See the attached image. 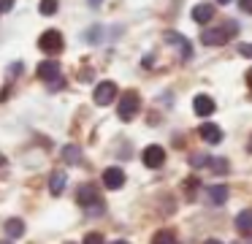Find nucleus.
Returning a JSON list of instances; mask_svg holds the SVG:
<instances>
[{"mask_svg": "<svg viewBox=\"0 0 252 244\" xmlns=\"http://www.w3.org/2000/svg\"><path fill=\"white\" fill-rule=\"evenodd\" d=\"M76 204L87 209V214H103V198L95 184H82L76 193Z\"/></svg>", "mask_w": 252, "mask_h": 244, "instance_id": "nucleus-1", "label": "nucleus"}, {"mask_svg": "<svg viewBox=\"0 0 252 244\" xmlns=\"http://www.w3.org/2000/svg\"><path fill=\"white\" fill-rule=\"evenodd\" d=\"M138 108H141V101H138V95L133 90L122 92V101H120V108H117V114H120L122 122H130L133 117L138 114Z\"/></svg>", "mask_w": 252, "mask_h": 244, "instance_id": "nucleus-2", "label": "nucleus"}, {"mask_svg": "<svg viewBox=\"0 0 252 244\" xmlns=\"http://www.w3.org/2000/svg\"><path fill=\"white\" fill-rule=\"evenodd\" d=\"M63 46H65V41H63L60 30H46L38 38V49L44 54H57V52H63Z\"/></svg>", "mask_w": 252, "mask_h": 244, "instance_id": "nucleus-3", "label": "nucleus"}, {"mask_svg": "<svg viewBox=\"0 0 252 244\" xmlns=\"http://www.w3.org/2000/svg\"><path fill=\"white\" fill-rule=\"evenodd\" d=\"M117 95H120V90H117L114 81H100V84L95 87V103H98V106H109V103H114Z\"/></svg>", "mask_w": 252, "mask_h": 244, "instance_id": "nucleus-4", "label": "nucleus"}, {"mask_svg": "<svg viewBox=\"0 0 252 244\" xmlns=\"http://www.w3.org/2000/svg\"><path fill=\"white\" fill-rule=\"evenodd\" d=\"M163 38H165V43H174L176 49L182 52V60H190L192 57V43L187 41L182 33H176V30H165L163 33Z\"/></svg>", "mask_w": 252, "mask_h": 244, "instance_id": "nucleus-5", "label": "nucleus"}, {"mask_svg": "<svg viewBox=\"0 0 252 244\" xmlns=\"http://www.w3.org/2000/svg\"><path fill=\"white\" fill-rule=\"evenodd\" d=\"M228 25L225 27H209V30L201 33V41L206 43V46H225L228 43Z\"/></svg>", "mask_w": 252, "mask_h": 244, "instance_id": "nucleus-6", "label": "nucleus"}, {"mask_svg": "<svg viewBox=\"0 0 252 244\" xmlns=\"http://www.w3.org/2000/svg\"><path fill=\"white\" fill-rule=\"evenodd\" d=\"M141 160H144V166H147V168H160L165 163V149L160 144H149L147 149H144Z\"/></svg>", "mask_w": 252, "mask_h": 244, "instance_id": "nucleus-7", "label": "nucleus"}, {"mask_svg": "<svg viewBox=\"0 0 252 244\" xmlns=\"http://www.w3.org/2000/svg\"><path fill=\"white\" fill-rule=\"evenodd\" d=\"M103 184L109 190H120L122 184H125V171H122V168H117V166L106 168V171H103Z\"/></svg>", "mask_w": 252, "mask_h": 244, "instance_id": "nucleus-8", "label": "nucleus"}, {"mask_svg": "<svg viewBox=\"0 0 252 244\" xmlns=\"http://www.w3.org/2000/svg\"><path fill=\"white\" fill-rule=\"evenodd\" d=\"M214 5L212 3H198V5H192V22H198V25H206V22H212L214 19Z\"/></svg>", "mask_w": 252, "mask_h": 244, "instance_id": "nucleus-9", "label": "nucleus"}, {"mask_svg": "<svg viewBox=\"0 0 252 244\" xmlns=\"http://www.w3.org/2000/svg\"><path fill=\"white\" fill-rule=\"evenodd\" d=\"M38 79H44V81H55V79H60V65H57V60H44V63L38 65Z\"/></svg>", "mask_w": 252, "mask_h": 244, "instance_id": "nucleus-10", "label": "nucleus"}, {"mask_svg": "<svg viewBox=\"0 0 252 244\" xmlns=\"http://www.w3.org/2000/svg\"><path fill=\"white\" fill-rule=\"evenodd\" d=\"M198 136H201L206 144H220V141H222V130L214 122H203L201 128H198Z\"/></svg>", "mask_w": 252, "mask_h": 244, "instance_id": "nucleus-11", "label": "nucleus"}, {"mask_svg": "<svg viewBox=\"0 0 252 244\" xmlns=\"http://www.w3.org/2000/svg\"><path fill=\"white\" fill-rule=\"evenodd\" d=\"M206 195H209V204L222 206L225 201H228V195H230V187H228V184H212Z\"/></svg>", "mask_w": 252, "mask_h": 244, "instance_id": "nucleus-12", "label": "nucleus"}, {"mask_svg": "<svg viewBox=\"0 0 252 244\" xmlns=\"http://www.w3.org/2000/svg\"><path fill=\"white\" fill-rule=\"evenodd\" d=\"M192 108H195L198 117H212V114H214V101H212L209 95H195Z\"/></svg>", "mask_w": 252, "mask_h": 244, "instance_id": "nucleus-13", "label": "nucleus"}, {"mask_svg": "<svg viewBox=\"0 0 252 244\" xmlns=\"http://www.w3.org/2000/svg\"><path fill=\"white\" fill-rule=\"evenodd\" d=\"M236 231L241 236H252V209L239 211V217H236Z\"/></svg>", "mask_w": 252, "mask_h": 244, "instance_id": "nucleus-14", "label": "nucleus"}, {"mask_svg": "<svg viewBox=\"0 0 252 244\" xmlns=\"http://www.w3.org/2000/svg\"><path fill=\"white\" fill-rule=\"evenodd\" d=\"M65 182H68L65 171H55V174L49 176V193H52V195H60L63 190H65Z\"/></svg>", "mask_w": 252, "mask_h": 244, "instance_id": "nucleus-15", "label": "nucleus"}, {"mask_svg": "<svg viewBox=\"0 0 252 244\" xmlns=\"http://www.w3.org/2000/svg\"><path fill=\"white\" fill-rule=\"evenodd\" d=\"M63 157H65V163H71V166H79V163H82V149H79L76 144H68V146H63Z\"/></svg>", "mask_w": 252, "mask_h": 244, "instance_id": "nucleus-16", "label": "nucleus"}, {"mask_svg": "<svg viewBox=\"0 0 252 244\" xmlns=\"http://www.w3.org/2000/svg\"><path fill=\"white\" fill-rule=\"evenodd\" d=\"M6 233L11 239H19V236H25V222L19 220V217H11V220L6 222Z\"/></svg>", "mask_w": 252, "mask_h": 244, "instance_id": "nucleus-17", "label": "nucleus"}, {"mask_svg": "<svg viewBox=\"0 0 252 244\" xmlns=\"http://www.w3.org/2000/svg\"><path fill=\"white\" fill-rule=\"evenodd\" d=\"M84 41H87V43H100V41H103V27H100V25L87 27V30H84Z\"/></svg>", "mask_w": 252, "mask_h": 244, "instance_id": "nucleus-18", "label": "nucleus"}, {"mask_svg": "<svg viewBox=\"0 0 252 244\" xmlns=\"http://www.w3.org/2000/svg\"><path fill=\"white\" fill-rule=\"evenodd\" d=\"M152 244H179L174 236V231H158L152 236Z\"/></svg>", "mask_w": 252, "mask_h": 244, "instance_id": "nucleus-19", "label": "nucleus"}, {"mask_svg": "<svg viewBox=\"0 0 252 244\" xmlns=\"http://www.w3.org/2000/svg\"><path fill=\"white\" fill-rule=\"evenodd\" d=\"M57 8H60V0H41V5H38V11L44 16H55Z\"/></svg>", "mask_w": 252, "mask_h": 244, "instance_id": "nucleus-20", "label": "nucleus"}, {"mask_svg": "<svg viewBox=\"0 0 252 244\" xmlns=\"http://www.w3.org/2000/svg\"><path fill=\"white\" fill-rule=\"evenodd\" d=\"M195 190H198V179H195V176L185 179V193H187V198H192V195H195Z\"/></svg>", "mask_w": 252, "mask_h": 244, "instance_id": "nucleus-21", "label": "nucleus"}, {"mask_svg": "<svg viewBox=\"0 0 252 244\" xmlns=\"http://www.w3.org/2000/svg\"><path fill=\"white\" fill-rule=\"evenodd\" d=\"M209 166H212V168H214V171H217V174H228V163H225L222 157H217V160H212V163H209Z\"/></svg>", "mask_w": 252, "mask_h": 244, "instance_id": "nucleus-22", "label": "nucleus"}, {"mask_svg": "<svg viewBox=\"0 0 252 244\" xmlns=\"http://www.w3.org/2000/svg\"><path fill=\"white\" fill-rule=\"evenodd\" d=\"M82 244H106V242H103V236H100V233H87Z\"/></svg>", "mask_w": 252, "mask_h": 244, "instance_id": "nucleus-23", "label": "nucleus"}, {"mask_svg": "<svg viewBox=\"0 0 252 244\" xmlns=\"http://www.w3.org/2000/svg\"><path fill=\"white\" fill-rule=\"evenodd\" d=\"M209 163H212V157H206V155H195V157H192V166H195V168L209 166Z\"/></svg>", "mask_w": 252, "mask_h": 244, "instance_id": "nucleus-24", "label": "nucleus"}, {"mask_svg": "<svg viewBox=\"0 0 252 244\" xmlns=\"http://www.w3.org/2000/svg\"><path fill=\"white\" fill-rule=\"evenodd\" d=\"M239 54L241 57H252V43H239Z\"/></svg>", "mask_w": 252, "mask_h": 244, "instance_id": "nucleus-25", "label": "nucleus"}, {"mask_svg": "<svg viewBox=\"0 0 252 244\" xmlns=\"http://www.w3.org/2000/svg\"><path fill=\"white\" fill-rule=\"evenodd\" d=\"M11 8H14V0H0V14H6Z\"/></svg>", "mask_w": 252, "mask_h": 244, "instance_id": "nucleus-26", "label": "nucleus"}, {"mask_svg": "<svg viewBox=\"0 0 252 244\" xmlns=\"http://www.w3.org/2000/svg\"><path fill=\"white\" fill-rule=\"evenodd\" d=\"M239 5H241L244 14H252V0H239Z\"/></svg>", "mask_w": 252, "mask_h": 244, "instance_id": "nucleus-27", "label": "nucleus"}, {"mask_svg": "<svg viewBox=\"0 0 252 244\" xmlns=\"http://www.w3.org/2000/svg\"><path fill=\"white\" fill-rule=\"evenodd\" d=\"M87 5H90V8H100V5H103V0H87Z\"/></svg>", "mask_w": 252, "mask_h": 244, "instance_id": "nucleus-28", "label": "nucleus"}, {"mask_svg": "<svg viewBox=\"0 0 252 244\" xmlns=\"http://www.w3.org/2000/svg\"><path fill=\"white\" fill-rule=\"evenodd\" d=\"M247 84H250V90H252V68L247 70Z\"/></svg>", "mask_w": 252, "mask_h": 244, "instance_id": "nucleus-29", "label": "nucleus"}, {"mask_svg": "<svg viewBox=\"0 0 252 244\" xmlns=\"http://www.w3.org/2000/svg\"><path fill=\"white\" fill-rule=\"evenodd\" d=\"M203 244H222V242H217V239H206Z\"/></svg>", "mask_w": 252, "mask_h": 244, "instance_id": "nucleus-30", "label": "nucleus"}, {"mask_svg": "<svg viewBox=\"0 0 252 244\" xmlns=\"http://www.w3.org/2000/svg\"><path fill=\"white\" fill-rule=\"evenodd\" d=\"M217 3H220V5H228V3H230V0H217Z\"/></svg>", "mask_w": 252, "mask_h": 244, "instance_id": "nucleus-31", "label": "nucleus"}, {"mask_svg": "<svg viewBox=\"0 0 252 244\" xmlns=\"http://www.w3.org/2000/svg\"><path fill=\"white\" fill-rule=\"evenodd\" d=\"M114 244H127V242H114Z\"/></svg>", "mask_w": 252, "mask_h": 244, "instance_id": "nucleus-32", "label": "nucleus"}, {"mask_svg": "<svg viewBox=\"0 0 252 244\" xmlns=\"http://www.w3.org/2000/svg\"><path fill=\"white\" fill-rule=\"evenodd\" d=\"M0 244H11V242H0Z\"/></svg>", "mask_w": 252, "mask_h": 244, "instance_id": "nucleus-33", "label": "nucleus"}, {"mask_svg": "<svg viewBox=\"0 0 252 244\" xmlns=\"http://www.w3.org/2000/svg\"><path fill=\"white\" fill-rule=\"evenodd\" d=\"M250 152H252V141H250Z\"/></svg>", "mask_w": 252, "mask_h": 244, "instance_id": "nucleus-34", "label": "nucleus"}]
</instances>
